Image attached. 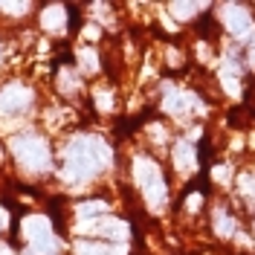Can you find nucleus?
I'll list each match as a JSON object with an SVG mask.
<instances>
[{
    "instance_id": "1",
    "label": "nucleus",
    "mask_w": 255,
    "mask_h": 255,
    "mask_svg": "<svg viewBox=\"0 0 255 255\" xmlns=\"http://www.w3.org/2000/svg\"><path fill=\"white\" fill-rule=\"evenodd\" d=\"M105 159H108V151H105L102 142H96V139H79V142H73L70 154H67L70 177L81 180V177L96 174V171L105 165Z\"/></svg>"
},
{
    "instance_id": "2",
    "label": "nucleus",
    "mask_w": 255,
    "mask_h": 255,
    "mask_svg": "<svg viewBox=\"0 0 255 255\" xmlns=\"http://www.w3.org/2000/svg\"><path fill=\"white\" fill-rule=\"evenodd\" d=\"M26 102H29V93H23L20 87H12V90H6V93L0 96V111L3 113H17Z\"/></svg>"
},
{
    "instance_id": "3",
    "label": "nucleus",
    "mask_w": 255,
    "mask_h": 255,
    "mask_svg": "<svg viewBox=\"0 0 255 255\" xmlns=\"http://www.w3.org/2000/svg\"><path fill=\"white\" fill-rule=\"evenodd\" d=\"M79 255H105V250H102V247H90V244H81Z\"/></svg>"
},
{
    "instance_id": "4",
    "label": "nucleus",
    "mask_w": 255,
    "mask_h": 255,
    "mask_svg": "<svg viewBox=\"0 0 255 255\" xmlns=\"http://www.w3.org/2000/svg\"><path fill=\"white\" fill-rule=\"evenodd\" d=\"M96 212H102V203H87V206L81 209V215L87 218V215H96Z\"/></svg>"
},
{
    "instance_id": "5",
    "label": "nucleus",
    "mask_w": 255,
    "mask_h": 255,
    "mask_svg": "<svg viewBox=\"0 0 255 255\" xmlns=\"http://www.w3.org/2000/svg\"><path fill=\"white\" fill-rule=\"evenodd\" d=\"M0 229H3V221H0Z\"/></svg>"
}]
</instances>
